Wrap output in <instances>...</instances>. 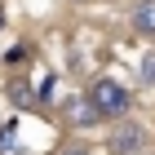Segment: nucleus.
<instances>
[{
    "instance_id": "obj_5",
    "label": "nucleus",
    "mask_w": 155,
    "mask_h": 155,
    "mask_svg": "<svg viewBox=\"0 0 155 155\" xmlns=\"http://www.w3.org/2000/svg\"><path fill=\"white\" fill-rule=\"evenodd\" d=\"M13 124H0V155H22V146H18V137H13Z\"/></svg>"
},
{
    "instance_id": "obj_1",
    "label": "nucleus",
    "mask_w": 155,
    "mask_h": 155,
    "mask_svg": "<svg viewBox=\"0 0 155 155\" xmlns=\"http://www.w3.org/2000/svg\"><path fill=\"white\" fill-rule=\"evenodd\" d=\"M89 102H93V111H97V120H124L129 115V89L120 80H111V75H102V80H93V89H89Z\"/></svg>"
},
{
    "instance_id": "obj_9",
    "label": "nucleus",
    "mask_w": 155,
    "mask_h": 155,
    "mask_svg": "<svg viewBox=\"0 0 155 155\" xmlns=\"http://www.w3.org/2000/svg\"><path fill=\"white\" fill-rule=\"evenodd\" d=\"M0 22H5V13H0Z\"/></svg>"
},
{
    "instance_id": "obj_8",
    "label": "nucleus",
    "mask_w": 155,
    "mask_h": 155,
    "mask_svg": "<svg viewBox=\"0 0 155 155\" xmlns=\"http://www.w3.org/2000/svg\"><path fill=\"white\" fill-rule=\"evenodd\" d=\"M5 62H9V67H22V62H27V49H9V58H5Z\"/></svg>"
},
{
    "instance_id": "obj_2",
    "label": "nucleus",
    "mask_w": 155,
    "mask_h": 155,
    "mask_svg": "<svg viewBox=\"0 0 155 155\" xmlns=\"http://www.w3.org/2000/svg\"><path fill=\"white\" fill-rule=\"evenodd\" d=\"M142 146H146V129L133 120H120L115 133H111V155H137Z\"/></svg>"
},
{
    "instance_id": "obj_6",
    "label": "nucleus",
    "mask_w": 155,
    "mask_h": 155,
    "mask_svg": "<svg viewBox=\"0 0 155 155\" xmlns=\"http://www.w3.org/2000/svg\"><path fill=\"white\" fill-rule=\"evenodd\" d=\"M142 80L155 84V53H146V58H142Z\"/></svg>"
},
{
    "instance_id": "obj_3",
    "label": "nucleus",
    "mask_w": 155,
    "mask_h": 155,
    "mask_svg": "<svg viewBox=\"0 0 155 155\" xmlns=\"http://www.w3.org/2000/svg\"><path fill=\"white\" fill-rule=\"evenodd\" d=\"M62 115L71 120L75 129H84V124H93V120H97V111H93V102L80 93V97H67V102H62Z\"/></svg>"
},
{
    "instance_id": "obj_7",
    "label": "nucleus",
    "mask_w": 155,
    "mask_h": 155,
    "mask_svg": "<svg viewBox=\"0 0 155 155\" xmlns=\"http://www.w3.org/2000/svg\"><path fill=\"white\" fill-rule=\"evenodd\" d=\"M58 155H89V146L84 142H67V146H58Z\"/></svg>"
},
{
    "instance_id": "obj_4",
    "label": "nucleus",
    "mask_w": 155,
    "mask_h": 155,
    "mask_svg": "<svg viewBox=\"0 0 155 155\" xmlns=\"http://www.w3.org/2000/svg\"><path fill=\"white\" fill-rule=\"evenodd\" d=\"M129 27L137 36H155V0H137L129 9Z\"/></svg>"
}]
</instances>
